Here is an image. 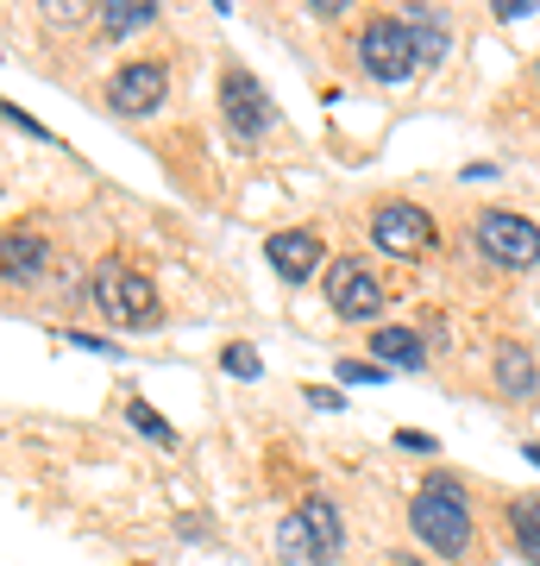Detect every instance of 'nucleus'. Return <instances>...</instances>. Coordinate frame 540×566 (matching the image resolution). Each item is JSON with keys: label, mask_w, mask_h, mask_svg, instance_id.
<instances>
[{"label": "nucleus", "mask_w": 540, "mask_h": 566, "mask_svg": "<svg viewBox=\"0 0 540 566\" xmlns=\"http://www.w3.org/2000/svg\"><path fill=\"white\" fill-rule=\"evenodd\" d=\"M509 528H516V547L528 554V566H540V497H516L509 504Z\"/></svg>", "instance_id": "15"}, {"label": "nucleus", "mask_w": 540, "mask_h": 566, "mask_svg": "<svg viewBox=\"0 0 540 566\" xmlns=\"http://www.w3.org/2000/svg\"><path fill=\"white\" fill-rule=\"evenodd\" d=\"M44 259H51V245L39 233H7V277H39Z\"/></svg>", "instance_id": "14"}, {"label": "nucleus", "mask_w": 540, "mask_h": 566, "mask_svg": "<svg viewBox=\"0 0 540 566\" xmlns=\"http://www.w3.org/2000/svg\"><path fill=\"white\" fill-rule=\"evenodd\" d=\"M340 378H346V385H383V365H359V359H346V365H340Z\"/></svg>", "instance_id": "20"}, {"label": "nucleus", "mask_w": 540, "mask_h": 566, "mask_svg": "<svg viewBox=\"0 0 540 566\" xmlns=\"http://www.w3.org/2000/svg\"><path fill=\"white\" fill-rule=\"evenodd\" d=\"M528 460H534V465H540V441H528Z\"/></svg>", "instance_id": "24"}, {"label": "nucleus", "mask_w": 540, "mask_h": 566, "mask_svg": "<svg viewBox=\"0 0 540 566\" xmlns=\"http://www.w3.org/2000/svg\"><path fill=\"white\" fill-rule=\"evenodd\" d=\"M308 403H315V409H346V397H340V390H320V385H308Z\"/></svg>", "instance_id": "22"}, {"label": "nucleus", "mask_w": 540, "mask_h": 566, "mask_svg": "<svg viewBox=\"0 0 540 566\" xmlns=\"http://www.w3.org/2000/svg\"><path fill=\"white\" fill-rule=\"evenodd\" d=\"M88 296L107 322H126V327H158V290L145 271H126L120 259H100L95 277H88Z\"/></svg>", "instance_id": "2"}, {"label": "nucleus", "mask_w": 540, "mask_h": 566, "mask_svg": "<svg viewBox=\"0 0 540 566\" xmlns=\"http://www.w3.org/2000/svg\"><path fill=\"white\" fill-rule=\"evenodd\" d=\"M396 447H409V453H434V441H427L421 428H402V434H396Z\"/></svg>", "instance_id": "21"}, {"label": "nucleus", "mask_w": 540, "mask_h": 566, "mask_svg": "<svg viewBox=\"0 0 540 566\" xmlns=\"http://www.w3.org/2000/svg\"><path fill=\"white\" fill-rule=\"evenodd\" d=\"M371 359H390V365H402V371H421V365H427V346H421L415 327H378V334H371Z\"/></svg>", "instance_id": "12"}, {"label": "nucleus", "mask_w": 540, "mask_h": 566, "mask_svg": "<svg viewBox=\"0 0 540 566\" xmlns=\"http://www.w3.org/2000/svg\"><path fill=\"white\" fill-rule=\"evenodd\" d=\"M221 107H226V126L240 133V139H264L271 133V95L258 88V76H245V70H226L221 76Z\"/></svg>", "instance_id": "7"}, {"label": "nucleus", "mask_w": 540, "mask_h": 566, "mask_svg": "<svg viewBox=\"0 0 540 566\" xmlns=\"http://www.w3.org/2000/svg\"><path fill=\"white\" fill-rule=\"evenodd\" d=\"M409 528H415V542H427L441 560H465V554H472V504H465L459 479L434 472V479L415 491V504H409Z\"/></svg>", "instance_id": "1"}, {"label": "nucleus", "mask_w": 540, "mask_h": 566, "mask_svg": "<svg viewBox=\"0 0 540 566\" xmlns=\"http://www.w3.org/2000/svg\"><path fill=\"white\" fill-rule=\"evenodd\" d=\"M534 76H540V70H534Z\"/></svg>", "instance_id": "25"}, {"label": "nucleus", "mask_w": 540, "mask_h": 566, "mask_svg": "<svg viewBox=\"0 0 540 566\" xmlns=\"http://www.w3.org/2000/svg\"><path fill=\"white\" fill-rule=\"evenodd\" d=\"M277 554L296 566H315V542H308V523L301 516H283L277 523Z\"/></svg>", "instance_id": "17"}, {"label": "nucleus", "mask_w": 540, "mask_h": 566, "mask_svg": "<svg viewBox=\"0 0 540 566\" xmlns=\"http://www.w3.org/2000/svg\"><path fill=\"white\" fill-rule=\"evenodd\" d=\"M221 359H226V371H233V378H258V371H264V365H258V346H245V340H233Z\"/></svg>", "instance_id": "19"}, {"label": "nucleus", "mask_w": 540, "mask_h": 566, "mask_svg": "<svg viewBox=\"0 0 540 566\" xmlns=\"http://www.w3.org/2000/svg\"><path fill=\"white\" fill-rule=\"evenodd\" d=\"M126 416H133V422H139L145 434H151V441H163V447H177V428L163 422V416H158V409H151V403H139V397H133V403H126Z\"/></svg>", "instance_id": "18"}, {"label": "nucleus", "mask_w": 540, "mask_h": 566, "mask_svg": "<svg viewBox=\"0 0 540 566\" xmlns=\"http://www.w3.org/2000/svg\"><path fill=\"white\" fill-rule=\"evenodd\" d=\"M390 566H427V560H415V554H390Z\"/></svg>", "instance_id": "23"}, {"label": "nucleus", "mask_w": 540, "mask_h": 566, "mask_svg": "<svg viewBox=\"0 0 540 566\" xmlns=\"http://www.w3.org/2000/svg\"><path fill=\"white\" fill-rule=\"evenodd\" d=\"M327 303L340 322H378L383 308V283L364 259H333L327 264Z\"/></svg>", "instance_id": "4"}, {"label": "nucleus", "mask_w": 540, "mask_h": 566, "mask_svg": "<svg viewBox=\"0 0 540 566\" xmlns=\"http://www.w3.org/2000/svg\"><path fill=\"white\" fill-rule=\"evenodd\" d=\"M490 371H497V390H502V397H516V403H528V397H534V385H540V371H534V359H528V346H516V340L497 346Z\"/></svg>", "instance_id": "11"}, {"label": "nucleus", "mask_w": 540, "mask_h": 566, "mask_svg": "<svg viewBox=\"0 0 540 566\" xmlns=\"http://www.w3.org/2000/svg\"><path fill=\"white\" fill-rule=\"evenodd\" d=\"M478 245H484L497 264H509V271H521V264H540V227L521 221V214H502V208L478 214Z\"/></svg>", "instance_id": "6"}, {"label": "nucleus", "mask_w": 540, "mask_h": 566, "mask_svg": "<svg viewBox=\"0 0 540 566\" xmlns=\"http://www.w3.org/2000/svg\"><path fill=\"white\" fill-rule=\"evenodd\" d=\"M409 39H415V63H441L446 57V25L427 20V7H415V25H409Z\"/></svg>", "instance_id": "16"}, {"label": "nucleus", "mask_w": 540, "mask_h": 566, "mask_svg": "<svg viewBox=\"0 0 540 566\" xmlns=\"http://www.w3.org/2000/svg\"><path fill=\"white\" fill-rule=\"evenodd\" d=\"M371 240H378L383 259H427L434 252V221H427V208L415 202H383L378 214H371Z\"/></svg>", "instance_id": "3"}, {"label": "nucleus", "mask_w": 540, "mask_h": 566, "mask_svg": "<svg viewBox=\"0 0 540 566\" xmlns=\"http://www.w3.org/2000/svg\"><path fill=\"white\" fill-rule=\"evenodd\" d=\"M359 63L378 82H402L409 70H415V39H409V25L402 20H371L359 32Z\"/></svg>", "instance_id": "5"}, {"label": "nucleus", "mask_w": 540, "mask_h": 566, "mask_svg": "<svg viewBox=\"0 0 540 566\" xmlns=\"http://www.w3.org/2000/svg\"><path fill=\"white\" fill-rule=\"evenodd\" d=\"M264 259H271V271H277L283 283H308L320 271V259H327V245H320L308 227H289V233H271V240H264Z\"/></svg>", "instance_id": "9"}, {"label": "nucleus", "mask_w": 540, "mask_h": 566, "mask_svg": "<svg viewBox=\"0 0 540 566\" xmlns=\"http://www.w3.org/2000/svg\"><path fill=\"white\" fill-rule=\"evenodd\" d=\"M296 516H301V523H308V542H315V566H327V560H340V547H346L340 510L327 504V497H308V504H301Z\"/></svg>", "instance_id": "10"}, {"label": "nucleus", "mask_w": 540, "mask_h": 566, "mask_svg": "<svg viewBox=\"0 0 540 566\" xmlns=\"http://www.w3.org/2000/svg\"><path fill=\"white\" fill-rule=\"evenodd\" d=\"M163 88H170V70L151 57L126 63V70H114V82H107V102L120 107V114H158L163 107Z\"/></svg>", "instance_id": "8"}, {"label": "nucleus", "mask_w": 540, "mask_h": 566, "mask_svg": "<svg viewBox=\"0 0 540 566\" xmlns=\"http://www.w3.org/2000/svg\"><path fill=\"white\" fill-rule=\"evenodd\" d=\"M151 20H158V7H151V0H114V7H100V32H107V39L145 32Z\"/></svg>", "instance_id": "13"}]
</instances>
